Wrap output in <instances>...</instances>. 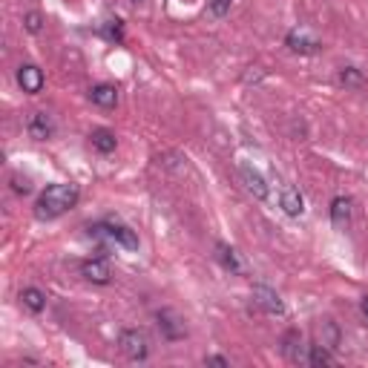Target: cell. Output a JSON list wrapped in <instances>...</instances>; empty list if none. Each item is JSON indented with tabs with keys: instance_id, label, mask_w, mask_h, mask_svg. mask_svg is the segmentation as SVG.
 Instances as JSON below:
<instances>
[{
	"instance_id": "26",
	"label": "cell",
	"mask_w": 368,
	"mask_h": 368,
	"mask_svg": "<svg viewBox=\"0 0 368 368\" xmlns=\"http://www.w3.org/2000/svg\"><path fill=\"white\" fill-rule=\"evenodd\" d=\"M360 311H362V316L368 319V296H362V302H360Z\"/></svg>"
},
{
	"instance_id": "14",
	"label": "cell",
	"mask_w": 368,
	"mask_h": 368,
	"mask_svg": "<svg viewBox=\"0 0 368 368\" xmlns=\"http://www.w3.org/2000/svg\"><path fill=\"white\" fill-rule=\"evenodd\" d=\"M89 141H92V147L98 150L101 155L116 153V147H118V138H116V133H113V130H107V127H98V130H92Z\"/></svg>"
},
{
	"instance_id": "20",
	"label": "cell",
	"mask_w": 368,
	"mask_h": 368,
	"mask_svg": "<svg viewBox=\"0 0 368 368\" xmlns=\"http://www.w3.org/2000/svg\"><path fill=\"white\" fill-rule=\"evenodd\" d=\"M340 84L343 87H362L365 78H362V72L357 67H343L340 69Z\"/></svg>"
},
{
	"instance_id": "7",
	"label": "cell",
	"mask_w": 368,
	"mask_h": 368,
	"mask_svg": "<svg viewBox=\"0 0 368 368\" xmlns=\"http://www.w3.org/2000/svg\"><path fill=\"white\" fill-rule=\"evenodd\" d=\"M282 354H285L288 362H294V365L308 360V348H305V343H302V334L296 328H291L282 337Z\"/></svg>"
},
{
	"instance_id": "8",
	"label": "cell",
	"mask_w": 368,
	"mask_h": 368,
	"mask_svg": "<svg viewBox=\"0 0 368 368\" xmlns=\"http://www.w3.org/2000/svg\"><path fill=\"white\" fill-rule=\"evenodd\" d=\"M26 130H29V136L35 141H46V138H52V133H55V121H52L50 113H41V109H38V113L29 116Z\"/></svg>"
},
{
	"instance_id": "19",
	"label": "cell",
	"mask_w": 368,
	"mask_h": 368,
	"mask_svg": "<svg viewBox=\"0 0 368 368\" xmlns=\"http://www.w3.org/2000/svg\"><path fill=\"white\" fill-rule=\"evenodd\" d=\"M319 343L328 345V348H337L340 345V331H337V325H334L331 319H325V323L319 325Z\"/></svg>"
},
{
	"instance_id": "3",
	"label": "cell",
	"mask_w": 368,
	"mask_h": 368,
	"mask_svg": "<svg viewBox=\"0 0 368 368\" xmlns=\"http://www.w3.org/2000/svg\"><path fill=\"white\" fill-rule=\"evenodd\" d=\"M118 348H121V354L127 360H147L150 354V340H147V334L138 331V328H127L121 331V337H118Z\"/></svg>"
},
{
	"instance_id": "4",
	"label": "cell",
	"mask_w": 368,
	"mask_h": 368,
	"mask_svg": "<svg viewBox=\"0 0 368 368\" xmlns=\"http://www.w3.org/2000/svg\"><path fill=\"white\" fill-rule=\"evenodd\" d=\"M285 46L291 52H296V55H316L319 50H323V43H319L311 32H305V29H294V32H288V38H285Z\"/></svg>"
},
{
	"instance_id": "22",
	"label": "cell",
	"mask_w": 368,
	"mask_h": 368,
	"mask_svg": "<svg viewBox=\"0 0 368 368\" xmlns=\"http://www.w3.org/2000/svg\"><path fill=\"white\" fill-rule=\"evenodd\" d=\"M23 26H26V32H32V35H38V32L43 29V14L41 12H26L23 14Z\"/></svg>"
},
{
	"instance_id": "11",
	"label": "cell",
	"mask_w": 368,
	"mask_h": 368,
	"mask_svg": "<svg viewBox=\"0 0 368 368\" xmlns=\"http://www.w3.org/2000/svg\"><path fill=\"white\" fill-rule=\"evenodd\" d=\"M81 277L92 285H109V279H113V270H109L107 259H87L81 265Z\"/></svg>"
},
{
	"instance_id": "2",
	"label": "cell",
	"mask_w": 368,
	"mask_h": 368,
	"mask_svg": "<svg viewBox=\"0 0 368 368\" xmlns=\"http://www.w3.org/2000/svg\"><path fill=\"white\" fill-rule=\"evenodd\" d=\"M89 236L101 239V242H113L124 250H138V236L118 221H98V225H89Z\"/></svg>"
},
{
	"instance_id": "9",
	"label": "cell",
	"mask_w": 368,
	"mask_h": 368,
	"mask_svg": "<svg viewBox=\"0 0 368 368\" xmlns=\"http://www.w3.org/2000/svg\"><path fill=\"white\" fill-rule=\"evenodd\" d=\"M18 84L26 95H38L43 89V72L41 67H35V63H23V67L18 69Z\"/></svg>"
},
{
	"instance_id": "13",
	"label": "cell",
	"mask_w": 368,
	"mask_h": 368,
	"mask_svg": "<svg viewBox=\"0 0 368 368\" xmlns=\"http://www.w3.org/2000/svg\"><path fill=\"white\" fill-rule=\"evenodd\" d=\"M239 173H242V182H245V187H248V193H250L253 199L265 202V199H268V184H265V179H262V173L253 170L250 164H242V167H239Z\"/></svg>"
},
{
	"instance_id": "16",
	"label": "cell",
	"mask_w": 368,
	"mask_h": 368,
	"mask_svg": "<svg viewBox=\"0 0 368 368\" xmlns=\"http://www.w3.org/2000/svg\"><path fill=\"white\" fill-rule=\"evenodd\" d=\"M331 221H334V228H337V230L348 228V221H351V199L337 196L331 202Z\"/></svg>"
},
{
	"instance_id": "25",
	"label": "cell",
	"mask_w": 368,
	"mask_h": 368,
	"mask_svg": "<svg viewBox=\"0 0 368 368\" xmlns=\"http://www.w3.org/2000/svg\"><path fill=\"white\" fill-rule=\"evenodd\" d=\"M204 365H221V368H228L230 362L225 357H204Z\"/></svg>"
},
{
	"instance_id": "15",
	"label": "cell",
	"mask_w": 368,
	"mask_h": 368,
	"mask_svg": "<svg viewBox=\"0 0 368 368\" xmlns=\"http://www.w3.org/2000/svg\"><path fill=\"white\" fill-rule=\"evenodd\" d=\"M89 101L98 104V107H104V109H109V107L118 104V89H116L113 84H95V87L89 89Z\"/></svg>"
},
{
	"instance_id": "18",
	"label": "cell",
	"mask_w": 368,
	"mask_h": 368,
	"mask_svg": "<svg viewBox=\"0 0 368 368\" xmlns=\"http://www.w3.org/2000/svg\"><path fill=\"white\" fill-rule=\"evenodd\" d=\"M308 362L314 368H323V365H334V354H331V348L323 345V343H316L308 348Z\"/></svg>"
},
{
	"instance_id": "10",
	"label": "cell",
	"mask_w": 368,
	"mask_h": 368,
	"mask_svg": "<svg viewBox=\"0 0 368 368\" xmlns=\"http://www.w3.org/2000/svg\"><path fill=\"white\" fill-rule=\"evenodd\" d=\"M279 207L288 216H302V213H305V199H302V193L294 184H282V190H279Z\"/></svg>"
},
{
	"instance_id": "23",
	"label": "cell",
	"mask_w": 368,
	"mask_h": 368,
	"mask_svg": "<svg viewBox=\"0 0 368 368\" xmlns=\"http://www.w3.org/2000/svg\"><path fill=\"white\" fill-rule=\"evenodd\" d=\"M230 6H233V0H207V9H210L213 18H225Z\"/></svg>"
},
{
	"instance_id": "21",
	"label": "cell",
	"mask_w": 368,
	"mask_h": 368,
	"mask_svg": "<svg viewBox=\"0 0 368 368\" xmlns=\"http://www.w3.org/2000/svg\"><path fill=\"white\" fill-rule=\"evenodd\" d=\"M101 35H104L107 41L121 43V41H124V26H121V21H118V18H116V21H107V23L101 26Z\"/></svg>"
},
{
	"instance_id": "1",
	"label": "cell",
	"mask_w": 368,
	"mask_h": 368,
	"mask_svg": "<svg viewBox=\"0 0 368 368\" xmlns=\"http://www.w3.org/2000/svg\"><path fill=\"white\" fill-rule=\"evenodd\" d=\"M78 199H81L78 184H50L35 202V216L38 219H58L67 210H72L78 204Z\"/></svg>"
},
{
	"instance_id": "27",
	"label": "cell",
	"mask_w": 368,
	"mask_h": 368,
	"mask_svg": "<svg viewBox=\"0 0 368 368\" xmlns=\"http://www.w3.org/2000/svg\"><path fill=\"white\" fill-rule=\"evenodd\" d=\"M133 3H141V0H133Z\"/></svg>"
},
{
	"instance_id": "6",
	"label": "cell",
	"mask_w": 368,
	"mask_h": 368,
	"mask_svg": "<svg viewBox=\"0 0 368 368\" xmlns=\"http://www.w3.org/2000/svg\"><path fill=\"white\" fill-rule=\"evenodd\" d=\"M253 302L270 316H282L285 314V302L279 299V294L274 291V288H268V285H256L253 288Z\"/></svg>"
},
{
	"instance_id": "5",
	"label": "cell",
	"mask_w": 368,
	"mask_h": 368,
	"mask_svg": "<svg viewBox=\"0 0 368 368\" xmlns=\"http://www.w3.org/2000/svg\"><path fill=\"white\" fill-rule=\"evenodd\" d=\"M155 319H158V328H162V337H164V340L175 343V340H184V337H187L184 319L175 314V311H158Z\"/></svg>"
},
{
	"instance_id": "24",
	"label": "cell",
	"mask_w": 368,
	"mask_h": 368,
	"mask_svg": "<svg viewBox=\"0 0 368 368\" xmlns=\"http://www.w3.org/2000/svg\"><path fill=\"white\" fill-rule=\"evenodd\" d=\"M12 190L18 196H26V193H32V184H29V179H21V175H12Z\"/></svg>"
},
{
	"instance_id": "17",
	"label": "cell",
	"mask_w": 368,
	"mask_h": 368,
	"mask_svg": "<svg viewBox=\"0 0 368 368\" xmlns=\"http://www.w3.org/2000/svg\"><path fill=\"white\" fill-rule=\"evenodd\" d=\"M21 305L26 311H32V314H41L46 308V294L38 291V288H23L21 291Z\"/></svg>"
},
{
	"instance_id": "12",
	"label": "cell",
	"mask_w": 368,
	"mask_h": 368,
	"mask_svg": "<svg viewBox=\"0 0 368 368\" xmlns=\"http://www.w3.org/2000/svg\"><path fill=\"white\" fill-rule=\"evenodd\" d=\"M216 259H219V265L228 270V274H233V277H245V262H242V256H239L230 245H216Z\"/></svg>"
}]
</instances>
